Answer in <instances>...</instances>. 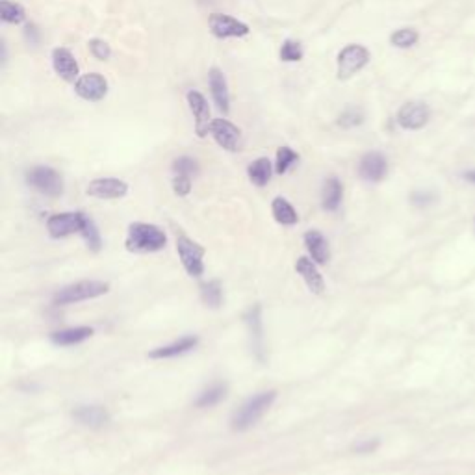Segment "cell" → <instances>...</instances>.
Listing matches in <instances>:
<instances>
[{
    "mask_svg": "<svg viewBox=\"0 0 475 475\" xmlns=\"http://www.w3.org/2000/svg\"><path fill=\"white\" fill-rule=\"evenodd\" d=\"M167 243L164 230L148 223H132L128 229L127 249L134 253H154Z\"/></svg>",
    "mask_w": 475,
    "mask_h": 475,
    "instance_id": "cell-1",
    "label": "cell"
},
{
    "mask_svg": "<svg viewBox=\"0 0 475 475\" xmlns=\"http://www.w3.org/2000/svg\"><path fill=\"white\" fill-rule=\"evenodd\" d=\"M277 398V392H262L255 398H251L249 401L241 405L240 409L236 410V414L232 416V429L234 431H247L251 429L253 425L258 422V419L267 412L273 401Z\"/></svg>",
    "mask_w": 475,
    "mask_h": 475,
    "instance_id": "cell-2",
    "label": "cell"
},
{
    "mask_svg": "<svg viewBox=\"0 0 475 475\" xmlns=\"http://www.w3.org/2000/svg\"><path fill=\"white\" fill-rule=\"evenodd\" d=\"M110 286L103 281H80L77 284L65 286L54 296V305H72V303L87 301L93 297H101L108 293Z\"/></svg>",
    "mask_w": 475,
    "mask_h": 475,
    "instance_id": "cell-3",
    "label": "cell"
},
{
    "mask_svg": "<svg viewBox=\"0 0 475 475\" xmlns=\"http://www.w3.org/2000/svg\"><path fill=\"white\" fill-rule=\"evenodd\" d=\"M369 60H372V54H369L366 46L351 43L338 54V78L340 80H349L357 72L362 71L364 67L369 63Z\"/></svg>",
    "mask_w": 475,
    "mask_h": 475,
    "instance_id": "cell-4",
    "label": "cell"
},
{
    "mask_svg": "<svg viewBox=\"0 0 475 475\" xmlns=\"http://www.w3.org/2000/svg\"><path fill=\"white\" fill-rule=\"evenodd\" d=\"M26 182L28 186L46 195V197H60L63 191V179L56 169L46 167V165H37L26 173Z\"/></svg>",
    "mask_w": 475,
    "mask_h": 475,
    "instance_id": "cell-5",
    "label": "cell"
},
{
    "mask_svg": "<svg viewBox=\"0 0 475 475\" xmlns=\"http://www.w3.org/2000/svg\"><path fill=\"white\" fill-rule=\"evenodd\" d=\"M177 251H179L182 266L188 271L191 277H201L205 271V264H203V256H205V249L195 243L184 234H180L177 238Z\"/></svg>",
    "mask_w": 475,
    "mask_h": 475,
    "instance_id": "cell-6",
    "label": "cell"
},
{
    "mask_svg": "<svg viewBox=\"0 0 475 475\" xmlns=\"http://www.w3.org/2000/svg\"><path fill=\"white\" fill-rule=\"evenodd\" d=\"M86 214L82 212H65V214H54L46 220V230L52 238H65L71 234H80Z\"/></svg>",
    "mask_w": 475,
    "mask_h": 475,
    "instance_id": "cell-7",
    "label": "cell"
},
{
    "mask_svg": "<svg viewBox=\"0 0 475 475\" xmlns=\"http://www.w3.org/2000/svg\"><path fill=\"white\" fill-rule=\"evenodd\" d=\"M210 32L220 39H229V37H246L249 34V26L246 23L238 21L234 17L227 13H212L208 17Z\"/></svg>",
    "mask_w": 475,
    "mask_h": 475,
    "instance_id": "cell-8",
    "label": "cell"
},
{
    "mask_svg": "<svg viewBox=\"0 0 475 475\" xmlns=\"http://www.w3.org/2000/svg\"><path fill=\"white\" fill-rule=\"evenodd\" d=\"M75 91H77L78 97L87 101V103H99L106 97L108 93L106 78L99 72H87L75 82Z\"/></svg>",
    "mask_w": 475,
    "mask_h": 475,
    "instance_id": "cell-9",
    "label": "cell"
},
{
    "mask_svg": "<svg viewBox=\"0 0 475 475\" xmlns=\"http://www.w3.org/2000/svg\"><path fill=\"white\" fill-rule=\"evenodd\" d=\"M210 134L215 139V144L229 151V153L240 151L241 130L236 125L230 123L229 119H214L210 125Z\"/></svg>",
    "mask_w": 475,
    "mask_h": 475,
    "instance_id": "cell-10",
    "label": "cell"
},
{
    "mask_svg": "<svg viewBox=\"0 0 475 475\" xmlns=\"http://www.w3.org/2000/svg\"><path fill=\"white\" fill-rule=\"evenodd\" d=\"M431 110L425 103H407L399 108L398 123L405 130H419L429 123Z\"/></svg>",
    "mask_w": 475,
    "mask_h": 475,
    "instance_id": "cell-11",
    "label": "cell"
},
{
    "mask_svg": "<svg viewBox=\"0 0 475 475\" xmlns=\"http://www.w3.org/2000/svg\"><path fill=\"white\" fill-rule=\"evenodd\" d=\"M186 99H188L189 110H191L195 118V132H197L199 138H205L206 134H210V125L214 121V119L210 118L208 101H206L203 93L195 91V89L188 91Z\"/></svg>",
    "mask_w": 475,
    "mask_h": 475,
    "instance_id": "cell-12",
    "label": "cell"
},
{
    "mask_svg": "<svg viewBox=\"0 0 475 475\" xmlns=\"http://www.w3.org/2000/svg\"><path fill=\"white\" fill-rule=\"evenodd\" d=\"M388 173V162L381 153L364 154L358 164V175L366 182H381Z\"/></svg>",
    "mask_w": 475,
    "mask_h": 475,
    "instance_id": "cell-13",
    "label": "cell"
},
{
    "mask_svg": "<svg viewBox=\"0 0 475 475\" xmlns=\"http://www.w3.org/2000/svg\"><path fill=\"white\" fill-rule=\"evenodd\" d=\"M208 86L210 91H212V97H214V103L217 106L220 112L227 113L230 112V93H229V84H227L225 72L220 71L217 67H212L208 71Z\"/></svg>",
    "mask_w": 475,
    "mask_h": 475,
    "instance_id": "cell-14",
    "label": "cell"
},
{
    "mask_svg": "<svg viewBox=\"0 0 475 475\" xmlns=\"http://www.w3.org/2000/svg\"><path fill=\"white\" fill-rule=\"evenodd\" d=\"M128 191V184L119 179H95L87 186V195L97 199H121Z\"/></svg>",
    "mask_w": 475,
    "mask_h": 475,
    "instance_id": "cell-15",
    "label": "cell"
},
{
    "mask_svg": "<svg viewBox=\"0 0 475 475\" xmlns=\"http://www.w3.org/2000/svg\"><path fill=\"white\" fill-rule=\"evenodd\" d=\"M52 67L60 78H63L65 82H77L78 78V63L71 51H67L63 46L54 49L52 51Z\"/></svg>",
    "mask_w": 475,
    "mask_h": 475,
    "instance_id": "cell-16",
    "label": "cell"
},
{
    "mask_svg": "<svg viewBox=\"0 0 475 475\" xmlns=\"http://www.w3.org/2000/svg\"><path fill=\"white\" fill-rule=\"evenodd\" d=\"M72 418L77 419L78 424L86 425V427H93V429H99V427H104V425L110 422V414L104 407H99V405H86V407H78L72 412Z\"/></svg>",
    "mask_w": 475,
    "mask_h": 475,
    "instance_id": "cell-17",
    "label": "cell"
},
{
    "mask_svg": "<svg viewBox=\"0 0 475 475\" xmlns=\"http://www.w3.org/2000/svg\"><path fill=\"white\" fill-rule=\"evenodd\" d=\"M297 273L303 277V281L307 282L308 290L314 291V293H323L325 290V282H323V277L319 275L316 264L312 260H308L307 256H301L296 264Z\"/></svg>",
    "mask_w": 475,
    "mask_h": 475,
    "instance_id": "cell-18",
    "label": "cell"
},
{
    "mask_svg": "<svg viewBox=\"0 0 475 475\" xmlns=\"http://www.w3.org/2000/svg\"><path fill=\"white\" fill-rule=\"evenodd\" d=\"M305 246L310 253L312 260L317 262V264H327L329 258H331V251H329V243L323 238L322 232H317V230L307 232L305 234Z\"/></svg>",
    "mask_w": 475,
    "mask_h": 475,
    "instance_id": "cell-19",
    "label": "cell"
},
{
    "mask_svg": "<svg viewBox=\"0 0 475 475\" xmlns=\"http://www.w3.org/2000/svg\"><path fill=\"white\" fill-rule=\"evenodd\" d=\"M199 343V340L195 336H184L177 340V342L169 343V346H164V348L154 349V351L148 353V357L151 358H173L179 357V355H184V353L191 351Z\"/></svg>",
    "mask_w": 475,
    "mask_h": 475,
    "instance_id": "cell-20",
    "label": "cell"
},
{
    "mask_svg": "<svg viewBox=\"0 0 475 475\" xmlns=\"http://www.w3.org/2000/svg\"><path fill=\"white\" fill-rule=\"evenodd\" d=\"M93 329L91 327H75V329H65V331H58L52 332L51 340L52 343H56V346H77V343L84 342L87 338H91Z\"/></svg>",
    "mask_w": 475,
    "mask_h": 475,
    "instance_id": "cell-21",
    "label": "cell"
},
{
    "mask_svg": "<svg viewBox=\"0 0 475 475\" xmlns=\"http://www.w3.org/2000/svg\"><path fill=\"white\" fill-rule=\"evenodd\" d=\"M342 195H343L342 182H340L336 177H331V179L325 182V186H323V208L329 210V212L338 210V206L342 203Z\"/></svg>",
    "mask_w": 475,
    "mask_h": 475,
    "instance_id": "cell-22",
    "label": "cell"
},
{
    "mask_svg": "<svg viewBox=\"0 0 475 475\" xmlns=\"http://www.w3.org/2000/svg\"><path fill=\"white\" fill-rule=\"evenodd\" d=\"M271 173H273V169H271V162L267 158H258L255 160L253 164L249 165L247 169V175H249L251 182L258 188L262 186H266L271 179Z\"/></svg>",
    "mask_w": 475,
    "mask_h": 475,
    "instance_id": "cell-23",
    "label": "cell"
},
{
    "mask_svg": "<svg viewBox=\"0 0 475 475\" xmlns=\"http://www.w3.org/2000/svg\"><path fill=\"white\" fill-rule=\"evenodd\" d=\"M271 210H273V217L277 220V223H281V225H296L297 220H299L293 206L286 199H282V197H277L273 201Z\"/></svg>",
    "mask_w": 475,
    "mask_h": 475,
    "instance_id": "cell-24",
    "label": "cell"
},
{
    "mask_svg": "<svg viewBox=\"0 0 475 475\" xmlns=\"http://www.w3.org/2000/svg\"><path fill=\"white\" fill-rule=\"evenodd\" d=\"M227 395V384H214V386H210L208 390L201 393L197 401H195V407H199V409H210V407H214L220 401H223Z\"/></svg>",
    "mask_w": 475,
    "mask_h": 475,
    "instance_id": "cell-25",
    "label": "cell"
},
{
    "mask_svg": "<svg viewBox=\"0 0 475 475\" xmlns=\"http://www.w3.org/2000/svg\"><path fill=\"white\" fill-rule=\"evenodd\" d=\"M0 17L2 21L8 25H21L26 19L25 8L17 2H10V0H2L0 2Z\"/></svg>",
    "mask_w": 475,
    "mask_h": 475,
    "instance_id": "cell-26",
    "label": "cell"
},
{
    "mask_svg": "<svg viewBox=\"0 0 475 475\" xmlns=\"http://www.w3.org/2000/svg\"><path fill=\"white\" fill-rule=\"evenodd\" d=\"M201 297H203V301L212 308L221 307V303H223V286H221L220 281H210L206 284L201 286Z\"/></svg>",
    "mask_w": 475,
    "mask_h": 475,
    "instance_id": "cell-27",
    "label": "cell"
},
{
    "mask_svg": "<svg viewBox=\"0 0 475 475\" xmlns=\"http://www.w3.org/2000/svg\"><path fill=\"white\" fill-rule=\"evenodd\" d=\"M419 34L414 28H399L390 36V43L395 49H410L418 43Z\"/></svg>",
    "mask_w": 475,
    "mask_h": 475,
    "instance_id": "cell-28",
    "label": "cell"
},
{
    "mask_svg": "<svg viewBox=\"0 0 475 475\" xmlns=\"http://www.w3.org/2000/svg\"><path fill=\"white\" fill-rule=\"evenodd\" d=\"M80 234H82V238L86 240L87 247L91 251H101V247H103V240H101V234H99L97 227H95V223H93L89 217H84V225H82V230H80Z\"/></svg>",
    "mask_w": 475,
    "mask_h": 475,
    "instance_id": "cell-29",
    "label": "cell"
},
{
    "mask_svg": "<svg viewBox=\"0 0 475 475\" xmlns=\"http://www.w3.org/2000/svg\"><path fill=\"white\" fill-rule=\"evenodd\" d=\"M297 160H299V154L290 147H281L277 151V162H275V169L279 175H284L291 165L296 164Z\"/></svg>",
    "mask_w": 475,
    "mask_h": 475,
    "instance_id": "cell-30",
    "label": "cell"
},
{
    "mask_svg": "<svg viewBox=\"0 0 475 475\" xmlns=\"http://www.w3.org/2000/svg\"><path fill=\"white\" fill-rule=\"evenodd\" d=\"M281 60L282 62L293 63L303 60V46L299 42H293V39H286L281 46Z\"/></svg>",
    "mask_w": 475,
    "mask_h": 475,
    "instance_id": "cell-31",
    "label": "cell"
},
{
    "mask_svg": "<svg viewBox=\"0 0 475 475\" xmlns=\"http://www.w3.org/2000/svg\"><path fill=\"white\" fill-rule=\"evenodd\" d=\"M175 175H186V177H194L199 171V164L189 156H180L173 162Z\"/></svg>",
    "mask_w": 475,
    "mask_h": 475,
    "instance_id": "cell-32",
    "label": "cell"
},
{
    "mask_svg": "<svg viewBox=\"0 0 475 475\" xmlns=\"http://www.w3.org/2000/svg\"><path fill=\"white\" fill-rule=\"evenodd\" d=\"M364 121V115L360 113V110H357V108H349V110H346V112L340 115V127L343 128H353L357 127V125H360Z\"/></svg>",
    "mask_w": 475,
    "mask_h": 475,
    "instance_id": "cell-33",
    "label": "cell"
},
{
    "mask_svg": "<svg viewBox=\"0 0 475 475\" xmlns=\"http://www.w3.org/2000/svg\"><path fill=\"white\" fill-rule=\"evenodd\" d=\"M247 322L251 325V332L255 334L256 338V351H260V342H262V327H260V308L255 307L251 310L249 317H247Z\"/></svg>",
    "mask_w": 475,
    "mask_h": 475,
    "instance_id": "cell-34",
    "label": "cell"
},
{
    "mask_svg": "<svg viewBox=\"0 0 475 475\" xmlns=\"http://www.w3.org/2000/svg\"><path fill=\"white\" fill-rule=\"evenodd\" d=\"M89 51H91V54L97 60H101V62H104V60H108V58L112 56V49H110V45H108L106 42H103V39H91L89 42Z\"/></svg>",
    "mask_w": 475,
    "mask_h": 475,
    "instance_id": "cell-35",
    "label": "cell"
},
{
    "mask_svg": "<svg viewBox=\"0 0 475 475\" xmlns=\"http://www.w3.org/2000/svg\"><path fill=\"white\" fill-rule=\"evenodd\" d=\"M173 189L179 197H186V195L191 191V177H186V175H175Z\"/></svg>",
    "mask_w": 475,
    "mask_h": 475,
    "instance_id": "cell-36",
    "label": "cell"
},
{
    "mask_svg": "<svg viewBox=\"0 0 475 475\" xmlns=\"http://www.w3.org/2000/svg\"><path fill=\"white\" fill-rule=\"evenodd\" d=\"M434 201V195L429 191H416L412 194V203L416 206H429Z\"/></svg>",
    "mask_w": 475,
    "mask_h": 475,
    "instance_id": "cell-37",
    "label": "cell"
},
{
    "mask_svg": "<svg viewBox=\"0 0 475 475\" xmlns=\"http://www.w3.org/2000/svg\"><path fill=\"white\" fill-rule=\"evenodd\" d=\"M377 445H379L377 440H373V442H372V440H368V442H362V444H358L355 450H357V453H372V451L375 450Z\"/></svg>",
    "mask_w": 475,
    "mask_h": 475,
    "instance_id": "cell-38",
    "label": "cell"
},
{
    "mask_svg": "<svg viewBox=\"0 0 475 475\" xmlns=\"http://www.w3.org/2000/svg\"><path fill=\"white\" fill-rule=\"evenodd\" d=\"M25 34H26V37H28V39H30L32 45H36V43L39 42V32H37V28H36V26H34V25H28V26H26Z\"/></svg>",
    "mask_w": 475,
    "mask_h": 475,
    "instance_id": "cell-39",
    "label": "cell"
},
{
    "mask_svg": "<svg viewBox=\"0 0 475 475\" xmlns=\"http://www.w3.org/2000/svg\"><path fill=\"white\" fill-rule=\"evenodd\" d=\"M464 179L468 180V182H471V184H475V169H471V171L464 173Z\"/></svg>",
    "mask_w": 475,
    "mask_h": 475,
    "instance_id": "cell-40",
    "label": "cell"
}]
</instances>
